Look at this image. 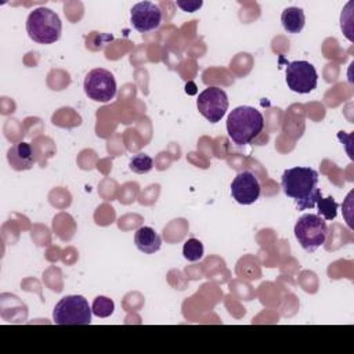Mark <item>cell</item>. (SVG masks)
Wrapping results in <instances>:
<instances>
[{"label": "cell", "mask_w": 354, "mask_h": 354, "mask_svg": "<svg viewBox=\"0 0 354 354\" xmlns=\"http://www.w3.org/2000/svg\"><path fill=\"white\" fill-rule=\"evenodd\" d=\"M26 32L33 41L51 44L59 40L62 24L55 11L47 7H37L28 15Z\"/></svg>", "instance_id": "obj_3"}, {"label": "cell", "mask_w": 354, "mask_h": 354, "mask_svg": "<svg viewBox=\"0 0 354 354\" xmlns=\"http://www.w3.org/2000/svg\"><path fill=\"white\" fill-rule=\"evenodd\" d=\"M91 307L80 295L64 296L53 310L57 325H88L91 322Z\"/></svg>", "instance_id": "obj_4"}, {"label": "cell", "mask_w": 354, "mask_h": 354, "mask_svg": "<svg viewBox=\"0 0 354 354\" xmlns=\"http://www.w3.org/2000/svg\"><path fill=\"white\" fill-rule=\"evenodd\" d=\"M260 192V183L257 177L249 170L238 173L231 183V195L239 205L254 203L259 199Z\"/></svg>", "instance_id": "obj_10"}, {"label": "cell", "mask_w": 354, "mask_h": 354, "mask_svg": "<svg viewBox=\"0 0 354 354\" xmlns=\"http://www.w3.org/2000/svg\"><path fill=\"white\" fill-rule=\"evenodd\" d=\"M281 22L288 33H300L306 24L304 11L299 7H288L281 14Z\"/></svg>", "instance_id": "obj_13"}, {"label": "cell", "mask_w": 354, "mask_h": 354, "mask_svg": "<svg viewBox=\"0 0 354 354\" xmlns=\"http://www.w3.org/2000/svg\"><path fill=\"white\" fill-rule=\"evenodd\" d=\"M318 83V73L308 61H293L286 66V84L293 93H311Z\"/></svg>", "instance_id": "obj_7"}, {"label": "cell", "mask_w": 354, "mask_h": 354, "mask_svg": "<svg viewBox=\"0 0 354 354\" xmlns=\"http://www.w3.org/2000/svg\"><path fill=\"white\" fill-rule=\"evenodd\" d=\"M130 22L140 33L155 30L162 22V11L155 3L140 1L130 10Z\"/></svg>", "instance_id": "obj_9"}, {"label": "cell", "mask_w": 354, "mask_h": 354, "mask_svg": "<svg viewBox=\"0 0 354 354\" xmlns=\"http://www.w3.org/2000/svg\"><path fill=\"white\" fill-rule=\"evenodd\" d=\"M129 167L131 171L137 173V174H145L148 171L152 170L153 167V160L149 155L147 153H137L134 155L130 162H129Z\"/></svg>", "instance_id": "obj_16"}, {"label": "cell", "mask_w": 354, "mask_h": 354, "mask_svg": "<svg viewBox=\"0 0 354 354\" xmlns=\"http://www.w3.org/2000/svg\"><path fill=\"white\" fill-rule=\"evenodd\" d=\"M295 236L306 252H314L326 241V221L318 214L306 213L295 224Z\"/></svg>", "instance_id": "obj_5"}, {"label": "cell", "mask_w": 354, "mask_h": 354, "mask_svg": "<svg viewBox=\"0 0 354 354\" xmlns=\"http://www.w3.org/2000/svg\"><path fill=\"white\" fill-rule=\"evenodd\" d=\"M183 256L188 261H198L203 257V243L196 238H189L183 246Z\"/></svg>", "instance_id": "obj_15"}, {"label": "cell", "mask_w": 354, "mask_h": 354, "mask_svg": "<svg viewBox=\"0 0 354 354\" xmlns=\"http://www.w3.org/2000/svg\"><path fill=\"white\" fill-rule=\"evenodd\" d=\"M134 243L142 253L152 254L160 249L162 239L159 234L151 227H140L134 234Z\"/></svg>", "instance_id": "obj_12"}, {"label": "cell", "mask_w": 354, "mask_h": 354, "mask_svg": "<svg viewBox=\"0 0 354 354\" xmlns=\"http://www.w3.org/2000/svg\"><path fill=\"white\" fill-rule=\"evenodd\" d=\"M7 160L10 166L17 171L29 170L36 162L32 145L25 141L14 144L7 152Z\"/></svg>", "instance_id": "obj_11"}, {"label": "cell", "mask_w": 354, "mask_h": 354, "mask_svg": "<svg viewBox=\"0 0 354 354\" xmlns=\"http://www.w3.org/2000/svg\"><path fill=\"white\" fill-rule=\"evenodd\" d=\"M177 7H180L183 11H187V12H194L196 11L198 8L202 7L203 1L202 0H188V1H181V0H177L176 1Z\"/></svg>", "instance_id": "obj_18"}, {"label": "cell", "mask_w": 354, "mask_h": 354, "mask_svg": "<svg viewBox=\"0 0 354 354\" xmlns=\"http://www.w3.org/2000/svg\"><path fill=\"white\" fill-rule=\"evenodd\" d=\"M83 88L90 100L109 102L116 95V80L109 71L95 68L86 75Z\"/></svg>", "instance_id": "obj_6"}, {"label": "cell", "mask_w": 354, "mask_h": 354, "mask_svg": "<svg viewBox=\"0 0 354 354\" xmlns=\"http://www.w3.org/2000/svg\"><path fill=\"white\" fill-rule=\"evenodd\" d=\"M315 206L318 207V216H321L324 220H335L336 216H337V202L332 198V196H328V198H322V195L318 198Z\"/></svg>", "instance_id": "obj_14"}, {"label": "cell", "mask_w": 354, "mask_h": 354, "mask_svg": "<svg viewBox=\"0 0 354 354\" xmlns=\"http://www.w3.org/2000/svg\"><path fill=\"white\" fill-rule=\"evenodd\" d=\"M196 106L206 120L217 123L228 109L227 93L220 87H207L198 95Z\"/></svg>", "instance_id": "obj_8"}, {"label": "cell", "mask_w": 354, "mask_h": 354, "mask_svg": "<svg viewBox=\"0 0 354 354\" xmlns=\"http://www.w3.org/2000/svg\"><path fill=\"white\" fill-rule=\"evenodd\" d=\"M264 129L261 112L253 106L241 105L232 109L227 118L228 137L236 145L252 142Z\"/></svg>", "instance_id": "obj_2"}, {"label": "cell", "mask_w": 354, "mask_h": 354, "mask_svg": "<svg viewBox=\"0 0 354 354\" xmlns=\"http://www.w3.org/2000/svg\"><path fill=\"white\" fill-rule=\"evenodd\" d=\"M281 187L283 194L296 201L299 210L315 206L321 191L318 188V173L311 167L296 166L286 169L282 174Z\"/></svg>", "instance_id": "obj_1"}, {"label": "cell", "mask_w": 354, "mask_h": 354, "mask_svg": "<svg viewBox=\"0 0 354 354\" xmlns=\"http://www.w3.org/2000/svg\"><path fill=\"white\" fill-rule=\"evenodd\" d=\"M113 310H115V303L106 296H97L91 306L93 314L100 318L109 317L113 313Z\"/></svg>", "instance_id": "obj_17"}]
</instances>
